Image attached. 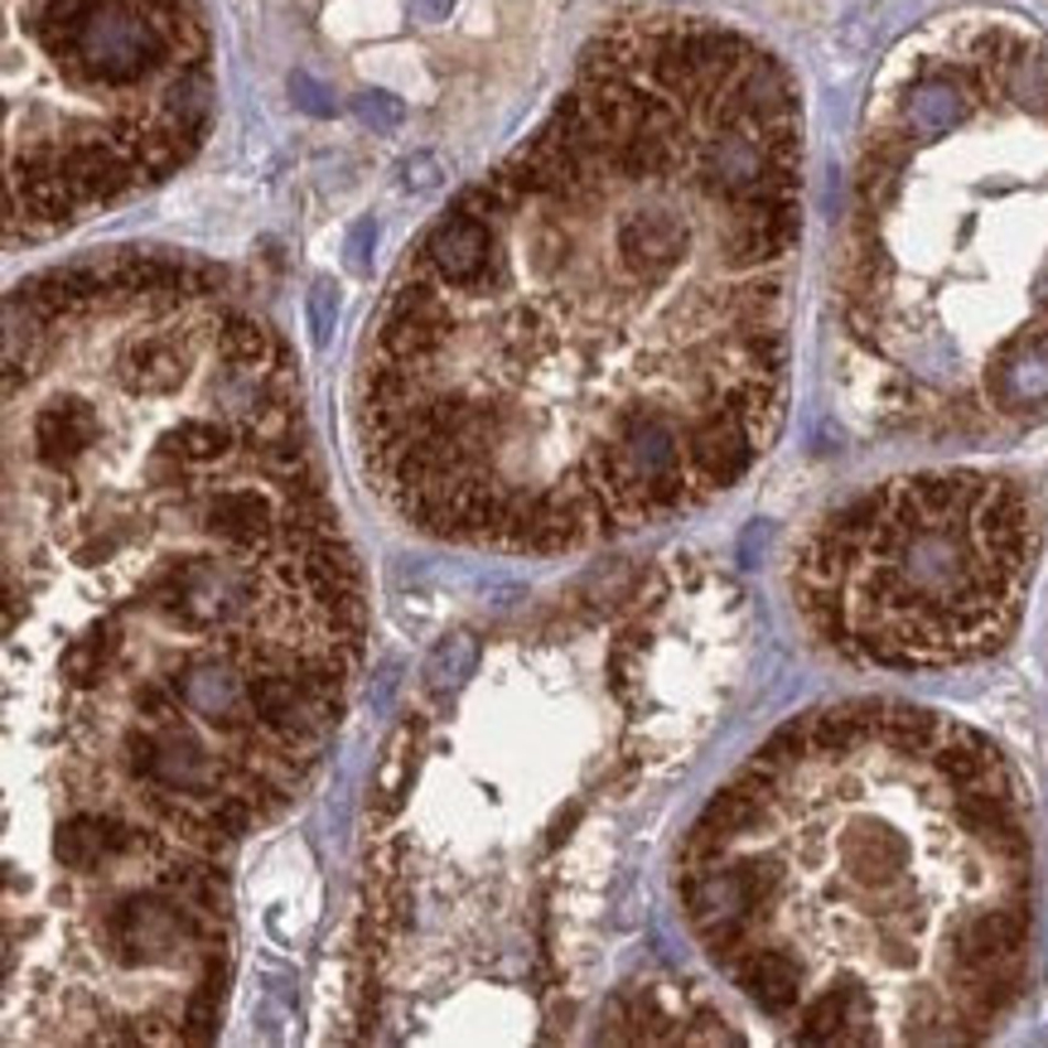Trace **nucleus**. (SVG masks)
<instances>
[{"mask_svg": "<svg viewBox=\"0 0 1048 1048\" xmlns=\"http://www.w3.org/2000/svg\"><path fill=\"white\" fill-rule=\"evenodd\" d=\"M367 638L300 377L208 266L117 252L6 310V1039L203 1044L227 865Z\"/></svg>", "mask_w": 1048, "mask_h": 1048, "instance_id": "1", "label": "nucleus"}, {"mask_svg": "<svg viewBox=\"0 0 1048 1048\" xmlns=\"http://www.w3.org/2000/svg\"><path fill=\"white\" fill-rule=\"evenodd\" d=\"M213 63L194 0H6V233L34 242L199 150Z\"/></svg>", "mask_w": 1048, "mask_h": 1048, "instance_id": "6", "label": "nucleus"}, {"mask_svg": "<svg viewBox=\"0 0 1048 1048\" xmlns=\"http://www.w3.org/2000/svg\"><path fill=\"white\" fill-rule=\"evenodd\" d=\"M696 948L798 1044H981L1039 952L1015 763L952 715L841 701L769 735L676 855Z\"/></svg>", "mask_w": 1048, "mask_h": 1048, "instance_id": "3", "label": "nucleus"}, {"mask_svg": "<svg viewBox=\"0 0 1048 1048\" xmlns=\"http://www.w3.org/2000/svg\"><path fill=\"white\" fill-rule=\"evenodd\" d=\"M836 377L913 440L1048 420V40L1009 15L932 24L860 126L841 223Z\"/></svg>", "mask_w": 1048, "mask_h": 1048, "instance_id": "4", "label": "nucleus"}, {"mask_svg": "<svg viewBox=\"0 0 1048 1048\" xmlns=\"http://www.w3.org/2000/svg\"><path fill=\"white\" fill-rule=\"evenodd\" d=\"M802 101L720 20L638 15L420 233L367 329L382 503L479 552H580L706 507L788 402Z\"/></svg>", "mask_w": 1048, "mask_h": 1048, "instance_id": "2", "label": "nucleus"}, {"mask_svg": "<svg viewBox=\"0 0 1048 1048\" xmlns=\"http://www.w3.org/2000/svg\"><path fill=\"white\" fill-rule=\"evenodd\" d=\"M1039 552L1044 513L1019 479L923 469L831 503L792 546L788 599L855 667H966L1015 638Z\"/></svg>", "mask_w": 1048, "mask_h": 1048, "instance_id": "5", "label": "nucleus"}]
</instances>
